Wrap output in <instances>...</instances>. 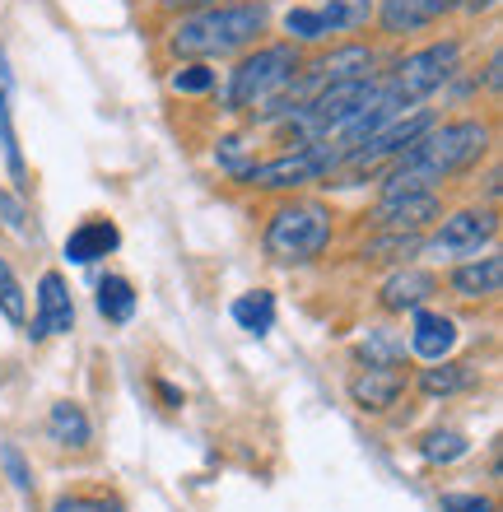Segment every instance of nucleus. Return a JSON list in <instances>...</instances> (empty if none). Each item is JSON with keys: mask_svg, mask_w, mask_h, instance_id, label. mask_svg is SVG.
I'll use <instances>...</instances> for the list:
<instances>
[{"mask_svg": "<svg viewBox=\"0 0 503 512\" xmlns=\"http://www.w3.org/2000/svg\"><path fill=\"white\" fill-rule=\"evenodd\" d=\"M494 145V126L480 117H452L434 122L401 159L387 163L382 191H438L448 177L476 168Z\"/></svg>", "mask_w": 503, "mask_h": 512, "instance_id": "1", "label": "nucleus"}, {"mask_svg": "<svg viewBox=\"0 0 503 512\" xmlns=\"http://www.w3.org/2000/svg\"><path fill=\"white\" fill-rule=\"evenodd\" d=\"M266 19H271L266 5H205L173 28L168 47H173V56H187V61L233 56L266 33Z\"/></svg>", "mask_w": 503, "mask_h": 512, "instance_id": "2", "label": "nucleus"}, {"mask_svg": "<svg viewBox=\"0 0 503 512\" xmlns=\"http://www.w3.org/2000/svg\"><path fill=\"white\" fill-rule=\"evenodd\" d=\"M331 210L322 201H285L275 205L266 229H261V247L271 256L275 266H308L317 256L327 252L331 243Z\"/></svg>", "mask_w": 503, "mask_h": 512, "instance_id": "3", "label": "nucleus"}, {"mask_svg": "<svg viewBox=\"0 0 503 512\" xmlns=\"http://www.w3.org/2000/svg\"><path fill=\"white\" fill-rule=\"evenodd\" d=\"M299 70H303V52L294 42H266L257 52H247L229 75V108L233 112H266L275 98L294 84Z\"/></svg>", "mask_w": 503, "mask_h": 512, "instance_id": "4", "label": "nucleus"}, {"mask_svg": "<svg viewBox=\"0 0 503 512\" xmlns=\"http://www.w3.org/2000/svg\"><path fill=\"white\" fill-rule=\"evenodd\" d=\"M457 66H462V42H429V47H420V52L401 56L392 70H387V80H378L382 98H392L396 108H415L420 98L438 94L443 84L457 75Z\"/></svg>", "mask_w": 503, "mask_h": 512, "instance_id": "5", "label": "nucleus"}, {"mask_svg": "<svg viewBox=\"0 0 503 512\" xmlns=\"http://www.w3.org/2000/svg\"><path fill=\"white\" fill-rule=\"evenodd\" d=\"M336 163H340V154L331 149V140H313V145L275 154L266 163H247L243 173H238V182H247V187H257V191H299L308 182H317V177H331Z\"/></svg>", "mask_w": 503, "mask_h": 512, "instance_id": "6", "label": "nucleus"}, {"mask_svg": "<svg viewBox=\"0 0 503 512\" xmlns=\"http://www.w3.org/2000/svg\"><path fill=\"white\" fill-rule=\"evenodd\" d=\"M373 0H327V5H299L285 14V33L294 47L303 42H327L336 33H359L373 19Z\"/></svg>", "mask_w": 503, "mask_h": 512, "instance_id": "7", "label": "nucleus"}, {"mask_svg": "<svg viewBox=\"0 0 503 512\" xmlns=\"http://www.w3.org/2000/svg\"><path fill=\"white\" fill-rule=\"evenodd\" d=\"M434 219H443L438 191H382V201L373 205V224L382 233H424Z\"/></svg>", "mask_w": 503, "mask_h": 512, "instance_id": "8", "label": "nucleus"}, {"mask_svg": "<svg viewBox=\"0 0 503 512\" xmlns=\"http://www.w3.org/2000/svg\"><path fill=\"white\" fill-rule=\"evenodd\" d=\"M499 233V215L494 210H457L443 219V229L429 238L434 256H480V247L494 243Z\"/></svg>", "mask_w": 503, "mask_h": 512, "instance_id": "9", "label": "nucleus"}, {"mask_svg": "<svg viewBox=\"0 0 503 512\" xmlns=\"http://www.w3.org/2000/svg\"><path fill=\"white\" fill-rule=\"evenodd\" d=\"M406 391V373L401 364H364L359 373L350 378V401L364 410V415H382L392 410Z\"/></svg>", "mask_w": 503, "mask_h": 512, "instance_id": "10", "label": "nucleus"}, {"mask_svg": "<svg viewBox=\"0 0 503 512\" xmlns=\"http://www.w3.org/2000/svg\"><path fill=\"white\" fill-rule=\"evenodd\" d=\"M75 331V303H70V289L61 280V270H47L38 280V317H33V340H52Z\"/></svg>", "mask_w": 503, "mask_h": 512, "instance_id": "11", "label": "nucleus"}, {"mask_svg": "<svg viewBox=\"0 0 503 512\" xmlns=\"http://www.w3.org/2000/svg\"><path fill=\"white\" fill-rule=\"evenodd\" d=\"M410 350L420 354L424 364H438L457 350V322L448 312H434V308H415L410 317Z\"/></svg>", "mask_w": 503, "mask_h": 512, "instance_id": "12", "label": "nucleus"}, {"mask_svg": "<svg viewBox=\"0 0 503 512\" xmlns=\"http://www.w3.org/2000/svg\"><path fill=\"white\" fill-rule=\"evenodd\" d=\"M448 289L466 303H480V298H499L503 289V256H471L462 266H452Z\"/></svg>", "mask_w": 503, "mask_h": 512, "instance_id": "13", "label": "nucleus"}, {"mask_svg": "<svg viewBox=\"0 0 503 512\" xmlns=\"http://www.w3.org/2000/svg\"><path fill=\"white\" fill-rule=\"evenodd\" d=\"M438 289H443L438 275H429V270H420V266H406V270H396L392 280L382 284L378 303L387 312H415V308H429V298H434Z\"/></svg>", "mask_w": 503, "mask_h": 512, "instance_id": "14", "label": "nucleus"}, {"mask_svg": "<svg viewBox=\"0 0 503 512\" xmlns=\"http://www.w3.org/2000/svg\"><path fill=\"white\" fill-rule=\"evenodd\" d=\"M122 247V229L112 224V219H84L80 229L66 238V261L75 266H94L103 256H112Z\"/></svg>", "mask_w": 503, "mask_h": 512, "instance_id": "15", "label": "nucleus"}, {"mask_svg": "<svg viewBox=\"0 0 503 512\" xmlns=\"http://www.w3.org/2000/svg\"><path fill=\"white\" fill-rule=\"evenodd\" d=\"M47 438H52L56 447H75V452L94 443V424L84 415V405L56 401L52 410H47Z\"/></svg>", "mask_w": 503, "mask_h": 512, "instance_id": "16", "label": "nucleus"}, {"mask_svg": "<svg viewBox=\"0 0 503 512\" xmlns=\"http://www.w3.org/2000/svg\"><path fill=\"white\" fill-rule=\"evenodd\" d=\"M229 317L238 322V331H247V336H266L275 326V294L271 289H247V294L233 298Z\"/></svg>", "mask_w": 503, "mask_h": 512, "instance_id": "17", "label": "nucleus"}, {"mask_svg": "<svg viewBox=\"0 0 503 512\" xmlns=\"http://www.w3.org/2000/svg\"><path fill=\"white\" fill-rule=\"evenodd\" d=\"M98 312L112 326H126L136 317V284L126 280V275H103L98 280Z\"/></svg>", "mask_w": 503, "mask_h": 512, "instance_id": "18", "label": "nucleus"}, {"mask_svg": "<svg viewBox=\"0 0 503 512\" xmlns=\"http://www.w3.org/2000/svg\"><path fill=\"white\" fill-rule=\"evenodd\" d=\"M373 19H378L392 38H401V33H420V28L434 24V19L424 14L420 0H382L378 10H373Z\"/></svg>", "mask_w": 503, "mask_h": 512, "instance_id": "19", "label": "nucleus"}, {"mask_svg": "<svg viewBox=\"0 0 503 512\" xmlns=\"http://www.w3.org/2000/svg\"><path fill=\"white\" fill-rule=\"evenodd\" d=\"M471 382V373H466V364H452V359H438L434 368H424L420 373V391L424 396H457V391Z\"/></svg>", "mask_w": 503, "mask_h": 512, "instance_id": "20", "label": "nucleus"}, {"mask_svg": "<svg viewBox=\"0 0 503 512\" xmlns=\"http://www.w3.org/2000/svg\"><path fill=\"white\" fill-rule=\"evenodd\" d=\"M420 247H424L420 233H378V238H368L364 256H373V261H406Z\"/></svg>", "mask_w": 503, "mask_h": 512, "instance_id": "21", "label": "nucleus"}, {"mask_svg": "<svg viewBox=\"0 0 503 512\" xmlns=\"http://www.w3.org/2000/svg\"><path fill=\"white\" fill-rule=\"evenodd\" d=\"M424 461H434V466H448V461H462L466 452H471V443H466L457 429H434L429 438L420 443Z\"/></svg>", "mask_w": 503, "mask_h": 512, "instance_id": "22", "label": "nucleus"}, {"mask_svg": "<svg viewBox=\"0 0 503 512\" xmlns=\"http://www.w3.org/2000/svg\"><path fill=\"white\" fill-rule=\"evenodd\" d=\"M0 312L10 317L14 326L28 317V298H24V284H19V275L10 270V261L0 256Z\"/></svg>", "mask_w": 503, "mask_h": 512, "instance_id": "23", "label": "nucleus"}, {"mask_svg": "<svg viewBox=\"0 0 503 512\" xmlns=\"http://www.w3.org/2000/svg\"><path fill=\"white\" fill-rule=\"evenodd\" d=\"M173 89L177 94H210L215 89V70L205 66V61H187V66H177Z\"/></svg>", "mask_w": 503, "mask_h": 512, "instance_id": "24", "label": "nucleus"}, {"mask_svg": "<svg viewBox=\"0 0 503 512\" xmlns=\"http://www.w3.org/2000/svg\"><path fill=\"white\" fill-rule=\"evenodd\" d=\"M0 466H5V475H10V485L19 489V494H28L33 489V471H28V461H24V452L14 443H5L0 447Z\"/></svg>", "mask_w": 503, "mask_h": 512, "instance_id": "25", "label": "nucleus"}, {"mask_svg": "<svg viewBox=\"0 0 503 512\" xmlns=\"http://www.w3.org/2000/svg\"><path fill=\"white\" fill-rule=\"evenodd\" d=\"M0 224L10 233H28V210H24V201L14 196V191H5L0 187Z\"/></svg>", "mask_w": 503, "mask_h": 512, "instance_id": "26", "label": "nucleus"}, {"mask_svg": "<svg viewBox=\"0 0 503 512\" xmlns=\"http://www.w3.org/2000/svg\"><path fill=\"white\" fill-rule=\"evenodd\" d=\"M364 359L368 364H396V350H392V336L387 331H368V340H364Z\"/></svg>", "mask_w": 503, "mask_h": 512, "instance_id": "27", "label": "nucleus"}, {"mask_svg": "<svg viewBox=\"0 0 503 512\" xmlns=\"http://www.w3.org/2000/svg\"><path fill=\"white\" fill-rule=\"evenodd\" d=\"M52 512H117V503H108V499H89V494H70V499H61Z\"/></svg>", "mask_w": 503, "mask_h": 512, "instance_id": "28", "label": "nucleus"}, {"mask_svg": "<svg viewBox=\"0 0 503 512\" xmlns=\"http://www.w3.org/2000/svg\"><path fill=\"white\" fill-rule=\"evenodd\" d=\"M443 512H494V503L480 494H443Z\"/></svg>", "mask_w": 503, "mask_h": 512, "instance_id": "29", "label": "nucleus"}, {"mask_svg": "<svg viewBox=\"0 0 503 512\" xmlns=\"http://www.w3.org/2000/svg\"><path fill=\"white\" fill-rule=\"evenodd\" d=\"M420 5H424V14H429V19H443V14L462 10L466 0H420Z\"/></svg>", "mask_w": 503, "mask_h": 512, "instance_id": "30", "label": "nucleus"}, {"mask_svg": "<svg viewBox=\"0 0 503 512\" xmlns=\"http://www.w3.org/2000/svg\"><path fill=\"white\" fill-rule=\"evenodd\" d=\"M499 56H490V66H485V84H490V94H499Z\"/></svg>", "mask_w": 503, "mask_h": 512, "instance_id": "31", "label": "nucleus"}, {"mask_svg": "<svg viewBox=\"0 0 503 512\" xmlns=\"http://www.w3.org/2000/svg\"><path fill=\"white\" fill-rule=\"evenodd\" d=\"M0 94H14V75H10V61L0 52Z\"/></svg>", "mask_w": 503, "mask_h": 512, "instance_id": "32", "label": "nucleus"}, {"mask_svg": "<svg viewBox=\"0 0 503 512\" xmlns=\"http://www.w3.org/2000/svg\"><path fill=\"white\" fill-rule=\"evenodd\" d=\"M494 5H499V0H466V10H494Z\"/></svg>", "mask_w": 503, "mask_h": 512, "instance_id": "33", "label": "nucleus"}, {"mask_svg": "<svg viewBox=\"0 0 503 512\" xmlns=\"http://www.w3.org/2000/svg\"><path fill=\"white\" fill-rule=\"evenodd\" d=\"M164 5H196V10H205V5H219V0H164Z\"/></svg>", "mask_w": 503, "mask_h": 512, "instance_id": "34", "label": "nucleus"}]
</instances>
